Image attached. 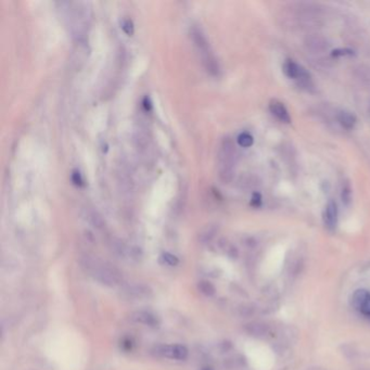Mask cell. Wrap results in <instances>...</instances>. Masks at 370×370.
<instances>
[{
  "mask_svg": "<svg viewBox=\"0 0 370 370\" xmlns=\"http://www.w3.org/2000/svg\"><path fill=\"white\" fill-rule=\"evenodd\" d=\"M352 54H354L353 50L344 48V49H336V50H333L332 53H331V56L334 57V58H339V57H342V56L343 57L344 56H352Z\"/></svg>",
  "mask_w": 370,
  "mask_h": 370,
  "instance_id": "21",
  "label": "cell"
},
{
  "mask_svg": "<svg viewBox=\"0 0 370 370\" xmlns=\"http://www.w3.org/2000/svg\"><path fill=\"white\" fill-rule=\"evenodd\" d=\"M198 288L200 290V292L206 294L207 297L214 296L215 291H216V289H215L213 284L209 281H207V280H201V281L198 283Z\"/></svg>",
  "mask_w": 370,
  "mask_h": 370,
  "instance_id": "17",
  "label": "cell"
},
{
  "mask_svg": "<svg viewBox=\"0 0 370 370\" xmlns=\"http://www.w3.org/2000/svg\"><path fill=\"white\" fill-rule=\"evenodd\" d=\"M88 56V46L85 41H76V45L73 49L72 63L75 68H81L86 61Z\"/></svg>",
  "mask_w": 370,
  "mask_h": 370,
  "instance_id": "10",
  "label": "cell"
},
{
  "mask_svg": "<svg viewBox=\"0 0 370 370\" xmlns=\"http://www.w3.org/2000/svg\"><path fill=\"white\" fill-rule=\"evenodd\" d=\"M323 219H324V226H326V228L329 229V231H332L337 228L338 221H339V208H338V204L334 200L330 199L327 202L326 207H324V209Z\"/></svg>",
  "mask_w": 370,
  "mask_h": 370,
  "instance_id": "6",
  "label": "cell"
},
{
  "mask_svg": "<svg viewBox=\"0 0 370 370\" xmlns=\"http://www.w3.org/2000/svg\"><path fill=\"white\" fill-rule=\"evenodd\" d=\"M72 181L73 183L76 185V186H83V178H82V175L79 174V172L77 171H74L73 174H72Z\"/></svg>",
  "mask_w": 370,
  "mask_h": 370,
  "instance_id": "24",
  "label": "cell"
},
{
  "mask_svg": "<svg viewBox=\"0 0 370 370\" xmlns=\"http://www.w3.org/2000/svg\"><path fill=\"white\" fill-rule=\"evenodd\" d=\"M353 307L367 317H370V292L367 290H357L352 298Z\"/></svg>",
  "mask_w": 370,
  "mask_h": 370,
  "instance_id": "7",
  "label": "cell"
},
{
  "mask_svg": "<svg viewBox=\"0 0 370 370\" xmlns=\"http://www.w3.org/2000/svg\"><path fill=\"white\" fill-rule=\"evenodd\" d=\"M190 35H191L192 42L198 50L200 57H201L204 68H206L209 74L216 76V75L219 74V64L213 54L208 39L204 36L201 28L192 26L191 29H190Z\"/></svg>",
  "mask_w": 370,
  "mask_h": 370,
  "instance_id": "3",
  "label": "cell"
},
{
  "mask_svg": "<svg viewBox=\"0 0 370 370\" xmlns=\"http://www.w3.org/2000/svg\"><path fill=\"white\" fill-rule=\"evenodd\" d=\"M86 219L89 222V224H92L94 228L98 229L103 228L104 225H106L101 215L92 208H88L86 211Z\"/></svg>",
  "mask_w": 370,
  "mask_h": 370,
  "instance_id": "14",
  "label": "cell"
},
{
  "mask_svg": "<svg viewBox=\"0 0 370 370\" xmlns=\"http://www.w3.org/2000/svg\"><path fill=\"white\" fill-rule=\"evenodd\" d=\"M162 261L164 264H167L169 266H176L179 263V259L171 253H164L162 255Z\"/></svg>",
  "mask_w": 370,
  "mask_h": 370,
  "instance_id": "20",
  "label": "cell"
},
{
  "mask_svg": "<svg viewBox=\"0 0 370 370\" xmlns=\"http://www.w3.org/2000/svg\"><path fill=\"white\" fill-rule=\"evenodd\" d=\"M237 141H238L240 147L250 148L253 144L254 139L252 137V135H250L249 133H241L238 136Z\"/></svg>",
  "mask_w": 370,
  "mask_h": 370,
  "instance_id": "18",
  "label": "cell"
},
{
  "mask_svg": "<svg viewBox=\"0 0 370 370\" xmlns=\"http://www.w3.org/2000/svg\"><path fill=\"white\" fill-rule=\"evenodd\" d=\"M236 147L231 138H224L218 150V175L224 183L231 182L234 173Z\"/></svg>",
  "mask_w": 370,
  "mask_h": 370,
  "instance_id": "4",
  "label": "cell"
},
{
  "mask_svg": "<svg viewBox=\"0 0 370 370\" xmlns=\"http://www.w3.org/2000/svg\"><path fill=\"white\" fill-rule=\"evenodd\" d=\"M131 319L135 323L146 324V326L152 327V328H158L160 326V321L158 316L146 311H137V312L132 313Z\"/></svg>",
  "mask_w": 370,
  "mask_h": 370,
  "instance_id": "11",
  "label": "cell"
},
{
  "mask_svg": "<svg viewBox=\"0 0 370 370\" xmlns=\"http://www.w3.org/2000/svg\"><path fill=\"white\" fill-rule=\"evenodd\" d=\"M127 292L137 299H149L152 296L151 290L146 286H142V284H136V286L129 287L127 289Z\"/></svg>",
  "mask_w": 370,
  "mask_h": 370,
  "instance_id": "13",
  "label": "cell"
},
{
  "mask_svg": "<svg viewBox=\"0 0 370 370\" xmlns=\"http://www.w3.org/2000/svg\"><path fill=\"white\" fill-rule=\"evenodd\" d=\"M337 119L339 124L341 125L343 128L347 129V131L353 129L357 123V118L355 116V114L348 111H340L337 114Z\"/></svg>",
  "mask_w": 370,
  "mask_h": 370,
  "instance_id": "12",
  "label": "cell"
},
{
  "mask_svg": "<svg viewBox=\"0 0 370 370\" xmlns=\"http://www.w3.org/2000/svg\"><path fill=\"white\" fill-rule=\"evenodd\" d=\"M282 72L290 79L297 81L299 86L308 89L312 87V77L301 64L297 63L292 59H288L282 64Z\"/></svg>",
  "mask_w": 370,
  "mask_h": 370,
  "instance_id": "5",
  "label": "cell"
},
{
  "mask_svg": "<svg viewBox=\"0 0 370 370\" xmlns=\"http://www.w3.org/2000/svg\"><path fill=\"white\" fill-rule=\"evenodd\" d=\"M217 231L216 226L214 225H208L204 228L201 229V231L199 232V240L203 243L211 241V240L214 238L215 233Z\"/></svg>",
  "mask_w": 370,
  "mask_h": 370,
  "instance_id": "15",
  "label": "cell"
},
{
  "mask_svg": "<svg viewBox=\"0 0 370 370\" xmlns=\"http://www.w3.org/2000/svg\"><path fill=\"white\" fill-rule=\"evenodd\" d=\"M341 200H342L343 204H346L347 207L352 201V188H351V185H349V183L347 181L344 182L343 185H342Z\"/></svg>",
  "mask_w": 370,
  "mask_h": 370,
  "instance_id": "16",
  "label": "cell"
},
{
  "mask_svg": "<svg viewBox=\"0 0 370 370\" xmlns=\"http://www.w3.org/2000/svg\"><path fill=\"white\" fill-rule=\"evenodd\" d=\"M123 29H124V32L125 33H126V34H128V35H132L133 34V32H134V26H133V22L131 21V20H128V19H126V20H125V21L123 22Z\"/></svg>",
  "mask_w": 370,
  "mask_h": 370,
  "instance_id": "23",
  "label": "cell"
},
{
  "mask_svg": "<svg viewBox=\"0 0 370 370\" xmlns=\"http://www.w3.org/2000/svg\"><path fill=\"white\" fill-rule=\"evenodd\" d=\"M262 196L259 194L258 192H254L252 194V198H251V202H250V204H251V207L253 208H259L262 206Z\"/></svg>",
  "mask_w": 370,
  "mask_h": 370,
  "instance_id": "22",
  "label": "cell"
},
{
  "mask_svg": "<svg viewBox=\"0 0 370 370\" xmlns=\"http://www.w3.org/2000/svg\"><path fill=\"white\" fill-rule=\"evenodd\" d=\"M247 331L251 333L252 336H261L262 333H264V326L257 323L249 324H247Z\"/></svg>",
  "mask_w": 370,
  "mask_h": 370,
  "instance_id": "19",
  "label": "cell"
},
{
  "mask_svg": "<svg viewBox=\"0 0 370 370\" xmlns=\"http://www.w3.org/2000/svg\"><path fill=\"white\" fill-rule=\"evenodd\" d=\"M81 264L88 275L108 287H116L123 282L122 273L107 262H102L98 258L85 257Z\"/></svg>",
  "mask_w": 370,
  "mask_h": 370,
  "instance_id": "2",
  "label": "cell"
},
{
  "mask_svg": "<svg viewBox=\"0 0 370 370\" xmlns=\"http://www.w3.org/2000/svg\"><path fill=\"white\" fill-rule=\"evenodd\" d=\"M158 353L164 357H167L171 359H177V361H184V359H186L188 356L187 347L181 346V344L160 347Z\"/></svg>",
  "mask_w": 370,
  "mask_h": 370,
  "instance_id": "8",
  "label": "cell"
},
{
  "mask_svg": "<svg viewBox=\"0 0 370 370\" xmlns=\"http://www.w3.org/2000/svg\"><path fill=\"white\" fill-rule=\"evenodd\" d=\"M61 11L76 41H85L89 20V9L84 2H61Z\"/></svg>",
  "mask_w": 370,
  "mask_h": 370,
  "instance_id": "1",
  "label": "cell"
},
{
  "mask_svg": "<svg viewBox=\"0 0 370 370\" xmlns=\"http://www.w3.org/2000/svg\"><path fill=\"white\" fill-rule=\"evenodd\" d=\"M268 108L269 112H271L278 121L284 124L291 123V116H290L288 109L281 101H279L277 99H273L271 100V102H269Z\"/></svg>",
  "mask_w": 370,
  "mask_h": 370,
  "instance_id": "9",
  "label": "cell"
}]
</instances>
